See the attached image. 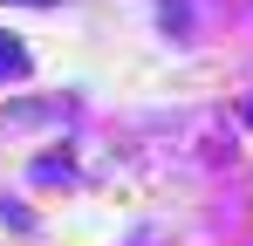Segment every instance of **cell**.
I'll return each mask as SVG.
<instances>
[{
  "label": "cell",
  "instance_id": "2",
  "mask_svg": "<svg viewBox=\"0 0 253 246\" xmlns=\"http://www.w3.org/2000/svg\"><path fill=\"white\" fill-rule=\"evenodd\" d=\"M28 7H55V0H28Z\"/></svg>",
  "mask_w": 253,
  "mask_h": 246
},
{
  "label": "cell",
  "instance_id": "1",
  "mask_svg": "<svg viewBox=\"0 0 253 246\" xmlns=\"http://www.w3.org/2000/svg\"><path fill=\"white\" fill-rule=\"evenodd\" d=\"M28 69H35V62H28V48H21V35H0V82H21Z\"/></svg>",
  "mask_w": 253,
  "mask_h": 246
}]
</instances>
